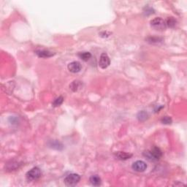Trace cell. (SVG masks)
I'll return each mask as SVG.
<instances>
[{"label": "cell", "instance_id": "6da1fadb", "mask_svg": "<svg viewBox=\"0 0 187 187\" xmlns=\"http://www.w3.org/2000/svg\"><path fill=\"white\" fill-rule=\"evenodd\" d=\"M143 155L150 161H157L162 156V152L159 148L154 146L149 151H146L143 153Z\"/></svg>", "mask_w": 187, "mask_h": 187}, {"label": "cell", "instance_id": "7a4b0ae2", "mask_svg": "<svg viewBox=\"0 0 187 187\" xmlns=\"http://www.w3.org/2000/svg\"><path fill=\"white\" fill-rule=\"evenodd\" d=\"M80 176L76 173H71L65 178V183L67 186H75L79 183Z\"/></svg>", "mask_w": 187, "mask_h": 187}, {"label": "cell", "instance_id": "3957f363", "mask_svg": "<svg viewBox=\"0 0 187 187\" xmlns=\"http://www.w3.org/2000/svg\"><path fill=\"white\" fill-rule=\"evenodd\" d=\"M42 173L41 170H40V168L38 167H35L32 169L30 170L29 171H28L26 174V179L28 181H36L38 178H40L41 176Z\"/></svg>", "mask_w": 187, "mask_h": 187}, {"label": "cell", "instance_id": "277c9868", "mask_svg": "<svg viewBox=\"0 0 187 187\" xmlns=\"http://www.w3.org/2000/svg\"><path fill=\"white\" fill-rule=\"evenodd\" d=\"M151 26L156 30H164L166 28L165 21L161 18H155L151 21Z\"/></svg>", "mask_w": 187, "mask_h": 187}, {"label": "cell", "instance_id": "5b68a950", "mask_svg": "<svg viewBox=\"0 0 187 187\" xmlns=\"http://www.w3.org/2000/svg\"><path fill=\"white\" fill-rule=\"evenodd\" d=\"M110 60L108 56H107V53H102L100 56V58H99V67L102 69H106L109 65H110Z\"/></svg>", "mask_w": 187, "mask_h": 187}, {"label": "cell", "instance_id": "8992f818", "mask_svg": "<svg viewBox=\"0 0 187 187\" xmlns=\"http://www.w3.org/2000/svg\"><path fill=\"white\" fill-rule=\"evenodd\" d=\"M132 167L134 171L140 172H140H144L146 170V168H147V164L143 161L138 160V161H136L135 162L133 163Z\"/></svg>", "mask_w": 187, "mask_h": 187}, {"label": "cell", "instance_id": "52a82bcc", "mask_svg": "<svg viewBox=\"0 0 187 187\" xmlns=\"http://www.w3.org/2000/svg\"><path fill=\"white\" fill-rule=\"evenodd\" d=\"M69 71L72 72V73H77L81 70L82 65L79 62H72L68 65Z\"/></svg>", "mask_w": 187, "mask_h": 187}, {"label": "cell", "instance_id": "ba28073f", "mask_svg": "<svg viewBox=\"0 0 187 187\" xmlns=\"http://www.w3.org/2000/svg\"><path fill=\"white\" fill-rule=\"evenodd\" d=\"M36 54L39 57H41V58H48V57H51L54 55V53H53L52 52L49 51L48 50H41L39 49L35 51Z\"/></svg>", "mask_w": 187, "mask_h": 187}, {"label": "cell", "instance_id": "9c48e42d", "mask_svg": "<svg viewBox=\"0 0 187 187\" xmlns=\"http://www.w3.org/2000/svg\"><path fill=\"white\" fill-rule=\"evenodd\" d=\"M115 156L118 159L127 160V159H130V158L132 156V154H128V153H126V152H122V151H119V152L116 153Z\"/></svg>", "mask_w": 187, "mask_h": 187}, {"label": "cell", "instance_id": "30bf717a", "mask_svg": "<svg viewBox=\"0 0 187 187\" xmlns=\"http://www.w3.org/2000/svg\"><path fill=\"white\" fill-rule=\"evenodd\" d=\"M89 181H90L91 184L94 186H99L102 183L101 178L98 176H97V175L91 176L90 178H89Z\"/></svg>", "mask_w": 187, "mask_h": 187}, {"label": "cell", "instance_id": "8fae6325", "mask_svg": "<svg viewBox=\"0 0 187 187\" xmlns=\"http://www.w3.org/2000/svg\"><path fill=\"white\" fill-rule=\"evenodd\" d=\"M82 83L80 80H74L72 82V83L70 85V89H71L72 92H77L79 89L82 88Z\"/></svg>", "mask_w": 187, "mask_h": 187}, {"label": "cell", "instance_id": "7c38bea8", "mask_svg": "<svg viewBox=\"0 0 187 187\" xmlns=\"http://www.w3.org/2000/svg\"><path fill=\"white\" fill-rule=\"evenodd\" d=\"M49 146L51 149L56 150H62L63 149V145L58 140H51L49 143Z\"/></svg>", "mask_w": 187, "mask_h": 187}, {"label": "cell", "instance_id": "4fadbf2b", "mask_svg": "<svg viewBox=\"0 0 187 187\" xmlns=\"http://www.w3.org/2000/svg\"><path fill=\"white\" fill-rule=\"evenodd\" d=\"M78 56H79V58L81 59L83 61L86 62V61L90 59L91 57H92V54H91V53H89V52H86V51L80 52V53H78Z\"/></svg>", "mask_w": 187, "mask_h": 187}, {"label": "cell", "instance_id": "5bb4252c", "mask_svg": "<svg viewBox=\"0 0 187 187\" xmlns=\"http://www.w3.org/2000/svg\"><path fill=\"white\" fill-rule=\"evenodd\" d=\"M137 117V119L140 121H145L148 119V118H149V115H148V113L146 112V111L142 110V111H140V112L138 113Z\"/></svg>", "mask_w": 187, "mask_h": 187}, {"label": "cell", "instance_id": "9a60e30c", "mask_svg": "<svg viewBox=\"0 0 187 187\" xmlns=\"http://www.w3.org/2000/svg\"><path fill=\"white\" fill-rule=\"evenodd\" d=\"M164 21H165V24H166V26H167V27H170V28H173L176 24V20L174 19L173 17L168 18L167 19Z\"/></svg>", "mask_w": 187, "mask_h": 187}, {"label": "cell", "instance_id": "2e32d148", "mask_svg": "<svg viewBox=\"0 0 187 187\" xmlns=\"http://www.w3.org/2000/svg\"><path fill=\"white\" fill-rule=\"evenodd\" d=\"M63 101H64V98L62 97H59L58 98H56L53 101V107H58L62 105L63 103Z\"/></svg>", "mask_w": 187, "mask_h": 187}, {"label": "cell", "instance_id": "e0dca14e", "mask_svg": "<svg viewBox=\"0 0 187 187\" xmlns=\"http://www.w3.org/2000/svg\"><path fill=\"white\" fill-rule=\"evenodd\" d=\"M161 122L164 124H170L172 123V119L171 118H170L169 116H164L161 119Z\"/></svg>", "mask_w": 187, "mask_h": 187}]
</instances>
